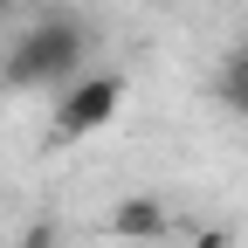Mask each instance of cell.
Masks as SVG:
<instances>
[{
    "mask_svg": "<svg viewBox=\"0 0 248 248\" xmlns=\"http://www.w3.org/2000/svg\"><path fill=\"white\" fill-rule=\"evenodd\" d=\"M14 83H83V28L76 21H42V28H28L21 48H14Z\"/></svg>",
    "mask_w": 248,
    "mask_h": 248,
    "instance_id": "cell-1",
    "label": "cell"
},
{
    "mask_svg": "<svg viewBox=\"0 0 248 248\" xmlns=\"http://www.w3.org/2000/svg\"><path fill=\"white\" fill-rule=\"evenodd\" d=\"M110 110H117V76H83V83H69V97H62L55 131L62 138H83V131H97Z\"/></svg>",
    "mask_w": 248,
    "mask_h": 248,
    "instance_id": "cell-2",
    "label": "cell"
},
{
    "mask_svg": "<svg viewBox=\"0 0 248 248\" xmlns=\"http://www.w3.org/2000/svg\"><path fill=\"white\" fill-rule=\"evenodd\" d=\"M214 97H221L228 110H241V117H248V48L221 62V76H214Z\"/></svg>",
    "mask_w": 248,
    "mask_h": 248,
    "instance_id": "cell-3",
    "label": "cell"
}]
</instances>
